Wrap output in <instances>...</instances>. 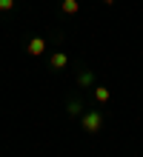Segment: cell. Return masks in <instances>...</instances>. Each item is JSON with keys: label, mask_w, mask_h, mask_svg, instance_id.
<instances>
[{"label": "cell", "mask_w": 143, "mask_h": 157, "mask_svg": "<svg viewBox=\"0 0 143 157\" xmlns=\"http://www.w3.org/2000/svg\"><path fill=\"white\" fill-rule=\"evenodd\" d=\"M103 126V117L97 112H89V114H83V128L86 132H97V128Z\"/></svg>", "instance_id": "obj_1"}, {"label": "cell", "mask_w": 143, "mask_h": 157, "mask_svg": "<svg viewBox=\"0 0 143 157\" xmlns=\"http://www.w3.org/2000/svg\"><path fill=\"white\" fill-rule=\"evenodd\" d=\"M43 49H46L43 37H32V40H29V54H43Z\"/></svg>", "instance_id": "obj_2"}, {"label": "cell", "mask_w": 143, "mask_h": 157, "mask_svg": "<svg viewBox=\"0 0 143 157\" xmlns=\"http://www.w3.org/2000/svg\"><path fill=\"white\" fill-rule=\"evenodd\" d=\"M63 66H66V54H63V52H54V54H52V69L60 71Z\"/></svg>", "instance_id": "obj_3"}, {"label": "cell", "mask_w": 143, "mask_h": 157, "mask_svg": "<svg viewBox=\"0 0 143 157\" xmlns=\"http://www.w3.org/2000/svg\"><path fill=\"white\" fill-rule=\"evenodd\" d=\"M63 12L66 14H74V12H77V0H63Z\"/></svg>", "instance_id": "obj_4"}, {"label": "cell", "mask_w": 143, "mask_h": 157, "mask_svg": "<svg viewBox=\"0 0 143 157\" xmlns=\"http://www.w3.org/2000/svg\"><path fill=\"white\" fill-rule=\"evenodd\" d=\"M94 97H97L100 103H106V100H109V91L103 89V86H94Z\"/></svg>", "instance_id": "obj_5"}, {"label": "cell", "mask_w": 143, "mask_h": 157, "mask_svg": "<svg viewBox=\"0 0 143 157\" xmlns=\"http://www.w3.org/2000/svg\"><path fill=\"white\" fill-rule=\"evenodd\" d=\"M69 114H72V117L80 114V103H77V100H74V103H69Z\"/></svg>", "instance_id": "obj_6"}, {"label": "cell", "mask_w": 143, "mask_h": 157, "mask_svg": "<svg viewBox=\"0 0 143 157\" xmlns=\"http://www.w3.org/2000/svg\"><path fill=\"white\" fill-rule=\"evenodd\" d=\"M12 6H14V0H0V12H9Z\"/></svg>", "instance_id": "obj_7"}, {"label": "cell", "mask_w": 143, "mask_h": 157, "mask_svg": "<svg viewBox=\"0 0 143 157\" xmlns=\"http://www.w3.org/2000/svg\"><path fill=\"white\" fill-rule=\"evenodd\" d=\"M80 83H83V86H89V83H92V71H83V75H80Z\"/></svg>", "instance_id": "obj_8"}, {"label": "cell", "mask_w": 143, "mask_h": 157, "mask_svg": "<svg viewBox=\"0 0 143 157\" xmlns=\"http://www.w3.org/2000/svg\"><path fill=\"white\" fill-rule=\"evenodd\" d=\"M103 3H114V0H103Z\"/></svg>", "instance_id": "obj_9"}]
</instances>
